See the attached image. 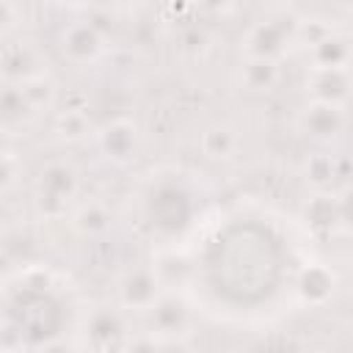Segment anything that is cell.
Wrapping results in <instances>:
<instances>
[{
  "label": "cell",
  "mask_w": 353,
  "mask_h": 353,
  "mask_svg": "<svg viewBox=\"0 0 353 353\" xmlns=\"http://www.w3.org/2000/svg\"><path fill=\"white\" fill-rule=\"evenodd\" d=\"M210 290L240 306L270 298L281 281V245L259 223L226 226L204 259Z\"/></svg>",
  "instance_id": "cell-1"
},
{
  "label": "cell",
  "mask_w": 353,
  "mask_h": 353,
  "mask_svg": "<svg viewBox=\"0 0 353 353\" xmlns=\"http://www.w3.org/2000/svg\"><path fill=\"white\" fill-rule=\"evenodd\" d=\"M72 193H74V174L66 165L52 163L50 168L41 171V179H39V201L41 204L61 207Z\"/></svg>",
  "instance_id": "cell-2"
},
{
  "label": "cell",
  "mask_w": 353,
  "mask_h": 353,
  "mask_svg": "<svg viewBox=\"0 0 353 353\" xmlns=\"http://www.w3.org/2000/svg\"><path fill=\"white\" fill-rule=\"evenodd\" d=\"M306 121V130L309 132H317V135H334L342 124V113L334 102H317L312 110H306L303 116Z\"/></svg>",
  "instance_id": "cell-3"
}]
</instances>
